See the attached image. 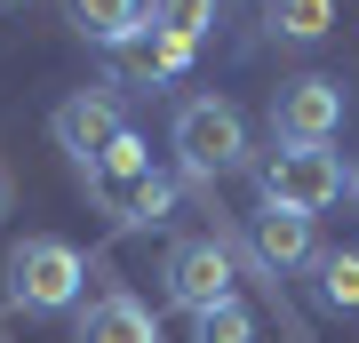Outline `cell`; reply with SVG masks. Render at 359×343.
Instances as JSON below:
<instances>
[{
	"mask_svg": "<svg viewBox=\"0 0 359 343\" xmlns=\"http://www.w3.org/2000/svg\"><path fill=\"white\" fill-rule=\"evenodd\" d=\"M327 25H335V0H264V32L271 40L311 48V40H327Z\"/></svg>",
	"mask_w": 359,
	"mask_h": 343,
	"instance_id": "7c38bea8",
	"label": "cell"
},
{
	"mask_svg": "<svg viewBox=\"0 0 359 343\" xmlns=\"http://www.w3.org/2000/svg\"><path fill=\"white\" fill-rule=\"evenodd\" d=\"M248 264H256L271 288H280L287 271H311V264H320V231H311V216H295V208H264L256 231H248Z\"/></svg>",
	"mask_w": 359,
	"mask_h": 343,
	"instance_id": "ba28073f",
	"label": "cell"
},
{
	"mask_svg": "<svg viewBox=\"0 0 359 343\" xmlns=\"http://www.w3.org/2000/svg\"><path fill=\"white\" fill-rule=\"evenodd\" d=\"M0 216H16V176H8V160H0Z\"/></svg>",
	"mask_w": 359,
	"mask_h": 343,
	"instance_id": "2e32d148",
	"label": "cell"
},
{
	"mask_svg": "<svg viewBox=\"0 0 359 343\" xmlns=\"http://www.w3.org/2000/svg\"><path fill=\"white\" fill-rule=\"evenodd\" d=\"M80 184H88V200L104 216H120V224H168V208H176V176L152 168V144H144L136 128L96 168H80Z\"/></svg>",
	"mask_w": 359,
	"mask_h": 343,
	"instance_id": "7a4b0ae2",
	"label": "cell"
},
{
	"mask_svg": "<svg viewBox=\"0 0 359 343\" xmlns=\"http://www.w3.org/2000/svg\"><path fill=\"white\" fill-rule=\"evenodd\" d=\"M144 25L152 32H168V40H200L216 32V0H144Z\"/></svg>",
	"mask_w": 359,
	"mask_h": 343,
	"instance_id": "4fadbf2b",
	"label": "cell"
},
{
	"mask_svg": "<svg viewBox=\"0 0 359 343\" xmlns=\"http://www.w3.org/2000/svg\"><path fill=\"white\" fill-rule=\"evenodd\" d=\"M168 144H176V168H184V184H192L200 200H216V176L248 168V120H240V104H224V96H184Z\"/></svg>",
	"mask_w": 359,
	"mask_h": 343,
	"instance_id": "6da1fadb",
	"label": "cell"
},
{
	"mask_svg": "<svg viewBox=\"0 0 359 343\" xmlns=\"http://www.w3.org/2000/svg\"><path fill=\"white\" fill-rule=\"evenodd\" d=\"M351 200H359V168H351Z\"/></svg>",
	"mask_w": 359,
	"mask_h": 343,
	"instance_id": "e0dca14e",
	"label": "cell"
},
{
	"mask_svg": "<svg viewBox=\"0 0 359 343\" xmlns=\"http://www.w3.org/2000/svg\"><path fill=\"white\" fill-rule=\"evenodd\" d=\"M0 8H16V0H0Z\"/></svg>",
	"mask_w": 359,
	"mask_h": 343,
	"instance_id": "ac0fdd59",
	"label": "cell"
},
{
	"mask_svg": "<svg viewBox=\"0 0 359 343\" xmlns=\"http://www.w3.org/2000/svg\"><path fill=\"white\" fill-rule=\"evenodd\" d=\"M80 288H88V264H80L72 240H16L8 248V304L16 311H72Z\"/></svg>",
	"mask_w": 359,
	"mask_h": 343,
	"instance_id": "277c9868",
	"label": "cell"
},
{
	"mask_svg": "<svg viewBox=\"0 0 359 343\" xmlns=\"http://www.w3.org/2000/svg\"><path fill=\"white\" fill-rule=\"evenodd\" d=\"M48 136H56V152H65L72 168H96L120 136H128V120H120V104L104 88H80V96H65L48 112Z\"/></svg>",
	"mask_w": 359,
	"mask_h": 343,
	"instance_id": "52a82bcc",
	"label": "cell"
},
{
	"mask_svg": "<svg viewBox=\"0 0 359 343\" xmlns=\"http://www.w3.org/2000/svg\"><path fill=\"white\" fill-rule=\"evenodd\" d=\"M65 25L96 48H128L144 32V0H65Z\"/></svg>",
	"mask_w": 359,
	"mask_h": 343,
	"instance_id": "8fae6325",
	"label": "cell"
},
{
	"mask_svg": "<svg viewBox=\"0 0 359 343\" xmlns=\"http://www.w3.org/2000/svg\"><path fill=\"white\" fill-rule=\"evenodd\" d=\"M311 271H320V304L327 311H359V248H335Z\"/></svg>",
	"mask_w": 359,
	"mask_h": 343,
	"instance_id": "9a60e30c",
	"label": "cell"
},
{
	"mask_svg": "<svg viewBox=\"0 0 359 343\" xmlns=\"http://www.w3.org/2000/svg\"><path fill=\"white\" fill-rule=\"evenodd\" d=\"M344 112H351L344 80H327V72L280 80V96H271V144H335Z\"/></svg>",
	"mask_w": 359,
	"mask_h": 343,
	"instance_id": "5b68a950",
	"label": "cell"
},
{
	"mask_svg": "<svg viewBox=\"0 0 359 343\" xmlns=\"http://www.w3.org/2000/svg\"><path fill=\"white\" fill-rule=\"evenodd\" d=\"M256 191H264V208L320 216V208H335L351 191V176H344V160H335L327 144H271L256 160Z\"/></svg>",
	"mask_w": 359,
	"mask_h": 343,
	"instance_id": "3957f363",
	"label": "cell"
},
{
	"mask_svg": "<svg viewBox=\"0 0 359 343\" xmlns=\"http://www.w3.org/2000/svg\"><path fill=\"white\" fill-rule=\"evenodd\" d=\"M160 288H168V304L176 311H208V304H224L231 295V248L216 240V231H200V240H176L168 248V264H160Z\"/></svg>",
	"mask_w": 359,
	"mask_h": 343,
	"instance_id": "8992f818",
	"label": "cell"
},
{
	"mask_svg": "<svg viewBox=\"0 0 359 343\" xmlns=\"http://www.w3.org/2000/svg\"><path fill=\"white\" fill-rule=\"evenodd\" d=\"M192 343H256V311H248L240 295H224V304H208L192 319Z\"/></svg>",
	"mask_w": 359,
	"mask_h": 343,
	"instance_id": "5bb4252c",
	"label": "cell"
},
{
	"mask_svg": "<svg viewBox=\"0 0 359 343\" xmlns=\"http://www.w3.org/2000/svg\"><path fill=\"white\" fill-rule=\"evenodd\" d=\"M184 72H192V40H168L152 25H144L128 48H112V80L120 88H168V80H184Z\"/></svg>",
	"mask_w": 359,
	"mask_h": 343,
	"instance_id": "9c48e42d",
	"label": "cell"
},
{
	"mask_svg": "<svg viewBox=\"0 0 359 343\" xmlns=\"http://www.w3.org/2000/svg\"><path fill=\"white\" fill-rule=\"evenodd\" d=\"M72 343H160V319L144 311L128 288H112V295H96V304L72 319Z\"/></svg>",
	"mask_w": 359,
	"mask_h": 343,
	"instance_id": "30bf717a",
	"label": "cell"
}]
</instances>
